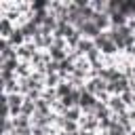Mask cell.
I'll list each match as a JSON object with an SVG mask.
<instances>
[{
	"label": "cell",
	"mask_w": 135,
	"mask_h": 135,
	"mask_svg": "<svg viewBox=\"0 0 135 135\" xmlns=\"http://www.w3.org/2000/svg\"><path fill=\"white\" fill-rule=\"evenodd\" d=\"M95 46H97V51L103 55V57H116V55H120V51H118V46L114 44V38H112V32H101L97 38H95Z\"/></svg>",
	"instance_id": "obj_1"
}]
</instances>
